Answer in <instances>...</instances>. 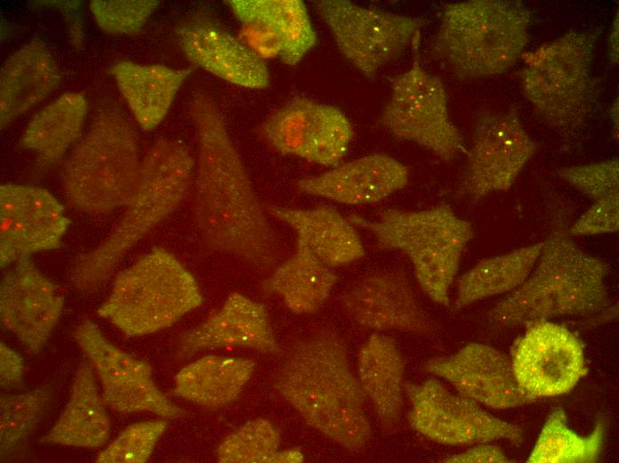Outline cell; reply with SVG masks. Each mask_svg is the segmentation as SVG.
Instances as JSON below:
<instances>
[{
  "label": "cell",
  "mask_w": 619,
  "mask_h": 463,
  "mask_svg": "<svg viewBox=\"0 0 619 463\" xmlns=\"http://www.w3.org/2000/svg\"><path fill=\"white\" fill-rule=\"evenodd\" d=\"M190 114L198 145L193 215L200 237L213 251L268 268L278 257V240L218 106L197 92Z\"/></svg>",
  "instance_id": "obj_1"
},
{
  "label": "cell",
  "mask_w": 619,
  "mask_h": 463,
  "mask_svg": "<svg viewBox=\"0 0 619 463\" xmlns=\"http://www.w3.org/2000/svg\"><path fill=\"white\" fill-rule=\"evenodd\" d=\"M273 386L308 425L342 448L355 452L369 443L366 396L337 332L323 329L295 341L276 369Z\"/></svg>",
  "instance_id": "obj_2"
},
{
  "label": "cell",
  "mask_w": 619,
  "mask_h": 463,
  "mask_svg": "<svg viewBox=\"0 0 619 463\" xmlns=\"http://www.w3.org/2000/svg\"><path fill=\"white\" fill-rule=\"evenodd\" d=\"M565 209L554 210L551 230L527 279L486 313L500 327L563 316H589L610 308L609 265L582 250L568 233Z\"/></svg>",
  "instance_id": "obj_3"
},
{
  "label": "cell",
  "mask_w": 619,
  "mask_h": 463,
  "mask_svg": "<svg viewBox=\"0 0 619 463\" xmlns=\"http://www.w3.org/2000/svg\"><path fill=\"white\" fill-rule=\"evenodd\" d=\"M531 20L520 1L450 3L442 7L431 53L462 79L503 74L526 52Z\"/></svg>",
  "instance_id": "obj_4"
},
{
  "label": "cell",
  "mask_w": 619,
  "mask_h": 463,
  "mask_svg": "<svg viewBox=\"0 0 619 463\" xmlns=\"http://www.w3.org/2000/svg\"><path fill=\"white\" fill-rule=\"evenodd\" d=\"M349 220L373 235L385 249L405 254L423 292L447 306L449 289L463 251L474 235L472 224L447 204L422 210L386 208L375 219Z\"/></svg>",
  "instance_id": "obj_5"
},
{
  "label": "cell",
  "mask_w": 619,
  "mask_h": 463,
  "mask_svg": "<svg viewBox=\"0 0 619 463\" xmlns=\"http://www.w3.org/2000/svg\"><path fill=\"white\" fill-rule=\"evenodd\" d=\"M597 37L580 30L525 52L519 81L536 117L560 132L581 128L595 102L592 62Z\"/></svg>",
  "instance_id": "obj_6"
},
{
  "label": "cell",
  "mask_w": 619,
  "mask_h": 463,
  "mask_svg": "<svg viewBox=\"0 0 619 463\" xmlns=\"http://www.w3.org/2000/svg\"><path fill=\"white\" fill-rule=\"evenodd\" d=\"M203 302L194 276L169 251L154 248L118 273L98 314L128 337L173 326Z\"/></svg>",
  "instance_id": "obj_7"
},
{
  "label": "cell",
  "mask_w": 619,
  "mask_h": 463,
  "mask_svg": "<svg viewBox=\"0 0 619 463\" xmlns=\"http://www.w3.org/2000/svg\"><path fill=\"white\" fill-rule=\"evenodd\" d=\"M141 159L129 124L115 114L98 116L65 164L62 188L68 204L87 214L125 207L137 183Z\"/></svg>",
  "instance_id": "obj_8"
},
{
  "label": "cell",
  "mask_w": 619,
  "mask_h": 463,
  "mask_svg": "<svg viewBox=\"0 0 619 463\" xmlns=\"http://www.w3.org/2000/svg\"><path fill=\"white\" fill-rule=\"evenodd\" d=\"M379 123L395 137L412 142L444 161L465 150L462 135L451 119L442 81L418 59L392 78L390 97Z\"/></svg>",
  "instance_id": "obj_9"
},
{
  "label": "cell",
  "mask_w": 619,
  "mask_h": 463,
  "mask_svg": "<svg viewBox=\"0 0 619 463\" xmlns=\"http://www.w3.org/2000/svg\"><path fill=\"white\" fill-rule=\"evenodd\" d=\"M314 6L343 57L368 78L414 44L427 23L348 0H319Z\"/></svg>",
  "instance_id": "obj_10"
},
{
  "label": "cell",
  "mask_w": 619,
  "mask_h": 463,
  "mask_svg": "<svg viewBox=\"0 0 619 463\" xmlns=\"http://www.w3.org/2000/svg\"><path fill=\"white\" fill-rule=\"evenodd\" d=\"M410 402L407 415L411 427L428 439L446 445H471L507 440L519 446L522 429L501 419L475 401L450 392L439 380L406 382Z\"/></svg>",
  "instance_id": "obj_11"
},
{
  "label": "cell",
  "mask_w": 619,
  "mask_h": 463,
  "mask_svg": "<svg viewBox=\"0 0 619 463\" xmlns=\"http://www.w3.org/2000/svg\"><path fill=\"white\" fill-rule=\"evenodd\" d=\"M74 338L95 369L106 406L122 414L150 412L165 419L184 417L183 409L157 386L151 366L117 347L94 322L79 324Z\"/></svg>",
  "instance_id": "obj_12"
},
{
  "label": "cell",
  "mask_w": 619,
  "mask_h": 463,
  "mask_svg": "<svg viewBox=\"0 0 619 463\" xmlns=\"http://www.w3.org/2000/svg\"><path fill=\"white\" fill-rule=\"evenodd\" d=\"M536 150L515 109L483 111L475 124L462 191L474 200L508 191Z\"/></svg>",
  "instance_id": "obj_13"
},
{
  "label": "cell",
  "mask_w": 619,
  "mask_h": 463,
  "mask_svg": "<svg viewBox=\"0 0 619 463\" xmlns=\"http://www.w3.org/2000/svg\"><path fill=\"white\" fill-rule=\"evenodd\" d=\"M260 134L274 150L334 167L346 155L354 131L338 108L307 98L286 102L261 124Z\"/></svg>",
  "instance_id": "obj_14"
},
{
  "label": "cell",
  "mask_w": 619,
  "mask_h": 463,
  "mask_svg": "<svg viewBox=\"0 0 619 463\" xmlns=\"http://www.w3.org/2000/svg\"><path fill=\"white\" fill-rule=\"evenodd\" d=\"M525 326L511 357L521 389L535 401L571 391L588 371L583 343L569 329L551 321Z\"/></svg>",
  "instance_id": "obj_15"
},
{
  "label": "cell",
  "mask_w": 619,
  "mask_h": 463,
  "mask_svg": "<svg viewBox=\"0 0 619 463\" xmlns=\"http://www.w3.org/2000/svg\"><path fill=\"white\" fill-rule=\"evenodd\" d=\"M70 222L63 206L45 189L15 183L0 186V264L6 268L31 255L60 247Z\"/></svg>",
  "instance_id": "obj_16"
},
{
  "label": "cell",
  "mask_w": 619,
  "mask_h": 463,
  "mask_svg": "<svg viewBox=\"0 0 619 463\" xmlns=\"http://www.w3.org/2000/svg\"><path fill=\"white\" fill-rule=\"evenodd\" d=\"M63 305V296L29 257L14 263L1 280V322L33 354L49 340Z\"/></svg>",
  "instance_id": "obj_17"
},
{
  "label": "cell",
  "mask_w": 619,
  "mask_h": 463,
  "mask_svg": "<svg viewBox=\"0 0 619 463\" xmlns=\"http://www.w3.org/2000/svg\"><path fill=\"white\" fill-rule=\"evenodd\" d=\"M424 369L487 408L506 410L535 402L518 384L511 360L486 345L469 344L452 355L429 360Z\"/></svg>",
  "instance_id": "obj_18"
},
{
  "label": "cell",
  "mask_w": 619,
  "mask_h": 463,
  "mask_svg": "<svg viewBox=\"0 0 619 463\" xmlns=\"http://www.w3.org/2000/svg\"><path fill=\"white\" fill-rule=\"evenodd\" d=\"M348 317L375 331L397 330L422 335L430 323L404 274L377 272L357 281L342 298Z\"/></svg>",
  "instance_id": "obj_19"
},
{
  "label": "cell",
  "mask_w": 619,
  "mask_h": 463,
  "mask_svg": "<svg viewBox=\"0 0 619 463\" xmlns=\"http://www.w3.org/2000/svg\"><path fill=\"white\" fill-rule=\"evenodd\" d=\"M177 354L189 359L198 352L240 347L275 354L280 351L266 307L243 294L231 293L205 321L183 332Z\"/></svg>",
  "instance_id": "obj_20"
},
{
  "label": "cell",
  "mask_w": 619,
  "mask_h": 463,
  "mask_svg": "<svg viewBox=\"0 0 619 463\" xmlns=\"http://www.w3.org/2000/svg\"><path fill=\"white\" fill-rule=\"evenodd\" d=\"M177 37L187 59L215 77L245 88L269 85L264 61L219 25L204 19L190 20L179 28Z\"/></svg>",
  "instance_id": "obj_21"
},
{
  "label": "cell",
  "mask_w": 619,
  "mask_h": 463,
  "mask_svg": "<svg viewBox=\"0 0 619 463\" xmlns=\"http://www.w3.org/2000/svg\"><path fill=\"white\" fill-rule=\"evenodd\" d=\"M406 166L382 153L360 157L320 175L295 183L301 193L341 204H373L403 189L408 183Z\"/></svg>",
  "instance_id": "obj_22"
},
{
  "label": "cell",
  "mask_w": 619,
  "mask_h": 463,
  "mask_svg": "<svg viewBox=\"0 0 619 463\" xmlns=\"http://www.w3.org/2000/svg\"><path fill=\"white\" fill-rule=\"evenodd\" d=\"M60 81L59 67L41 40H31L10 55L0 72L1 129L44 100Z\"/></svg>",
  "instance_id": "obj_23"
},
{
  "label": "cell",
  "mask_w": 619,
  "mask_h": 463,
  "mask_svg": "<svg viewBox=\"0 0 619 463\" xmlns=\"http://www.w3.org/2000/svg\"><path fill=\"white\" fill-rule=\"evenodd\" d=\"M265 209L292 228L297 239L331 268L349 264L365 255L354 224L333 207L301 209L267 205Z\"/></svg>",
  "instance_id": "obj_24"
},
{
  "label": "cell",
  "mask_w": 619,
  "mask_h": 463,
  "mask_svg": "<svg viewBox=\"0 0 619 463\" xmlns=\"http://www.w3.org/2000/svg\"><path fill=\"white\" fill-rule=\"evenodd\" d=\"M105 406L92 365L80 363L64 410L40 443L86 449L103 446L111 427Z\"/></svg>",
  "instance_id": "obj_25"
},
{
  "label": "cell",
  "mask_w": 619,
  "mask_h": 463,
  "mask_svg": "<svg viewBox=\"0 0 619 463\" xmlns=\"http://www.w3.org/2000/svg\"><path fill=\"white\" fill-rule=\"evenodd\" d=\"M241 25L265 32L278 46L280 60L293 66L315 46L317 37L301 0H229Z\"/></svg>",
  "instance_id": "obj_26"
},
{
  "label": "cell",
  "mask_w": 619,
  "mask_h": 463,
  "mask_svg": "<svg viewBox=\"0 0 619 463\" xmlns=\"http://www.w3.org/2000/svg\"><path fill=\"white\" fill-rule=\"evenodd\" d=\"M358 381L374 409L382 428L396 429L405 394V362L396 342L374 332L358 357Z\"/></svg>",
  "instance_id": "obj_27"
},
{
  "label": "cell",
  "mask_w": 619,
  "mask_h": 463,
  "mask_svg": "<svg viewBox=\"0 0 619 463\" xmlns=\"http://www.w3.org/2000/svg\"><path fill=\"white\" fill-rule=\"evenodd\" d=\"M191 71L131 61H121L112 68L119 91L145 131L154 130L163 121Z\"/></svg>",
  "instance_id": "obj_28"
},
{
  "label": "cell",
  "mask_w": 619,
  "mask_h": 463,
  "mask_svg": "<svg viewBox=\"0 0 619 463\" xmlns=\"http://www.w3.org/2000/svg\"><path fill=\"white\" fill-rule=\"evenodd\" d=\"M254 369L248 358L208 354L176 374L174 392L203 408L219 409L239 396Z\"/></svg>",
  "instance_id": "obj_29"
},
{
  "label": "cell",
  "mask_w": 619,
  "mask_h": 463,
  "mask_svg": "<svg viewBox=\"0 0 619 463\" xmlns=\"http://www.w3.org/2000/svg\"><path fill=\"white\" fill-rule=\"evenodd\" d=\"M337 280L332 268L297 239L294 253L263 280L261 290L277 295L292 312L309 314L324 305Z\"/></svg>",
  "instance_id": "obj_30"
},
{
  "label": "cell",
  "mask_w": 619,
  "mask_h": 463,
  "mask_svg": "<svg viewBox=\"0 0 619 463\" xmlns=\"http://www.w3.org/2000/svg\"><path fill=\"white\" fill-rule=\"evenodd\" d=\"M82 93H65L28 123L21 145L44 165L56 164L78 137L86 115Z\"/></svg>",
  "instance_id": "obj_31"
},
{
  "label": "cell",
  "mask_w": 619,
  "mask_h": 463,
  "mask_svg": "<svg viewBox=\"0 0 619 463\" xmlns=\"http://www.w3.org/2000/svg\"><path fill=\"white\" fill-rule=\"evenodd\" d=\"M543 245L544 240L479 261L458 280L454 310L518 288L535 266Z\"/></svg>",
  "instance_id": "obj_32"
},
{
  "label": "cell",
  "mask_w": 619,
  "mask_h": 463,
  "mask_svg": "<svg viewBox=\"0 0 619 463\" xmlns=\"http://www.w3.org/2000/svg\"><path fill=\"white\" fill-rule=\"evenodd\" d=\"M605 437L602 421L588 435L573 431L563 409H554L547 417L527 458L529 463H594L599 459Z\"/></svg>",
  "instance_id": "obj_33"
},
{
  "label": "cell",
  "mask_w": 619,
  "mask_h": 463,
  "mask_svg": "<svg viewBox=\"0 0 619 463\" xmlns=\"http://www.w3.org/2000/svg\"><path fill=\"white\" fill-rule=\"evenodd\" d=\"M52 399L49 386L19 394L0 397V454L2 459L24 454L28 439L36 430Z\"/></svg>",
  "instance_id": "obj_34"
},
{
  "label": "cell",
  "mask_w": 619,
  "mask_h": 463,
  "mask_svg": "<svg viewBox=\"0 0 619 463\" xmlns=\"http://www.w3.org/2000/svg\"><path fill=\"white\" fill-rule=\"evenodd\" d=\"M280 435L267 419L246 422L219 445L216 457L221 463H269L279 450Z\"/></svg>",
  "instance_id": "obj_35"
},
{
  "label": "cell",
  "mask_w": 619,
  "mask_h": 463,
  "mask_svg": "<svg viewBox=\"0 0 619 463\" xmlns=\"http://www.w3.org/2000/svg\"><path fill=\"white\" fill-rule=\"evenodd\" d=\"M167 427V419L134 423L95 458L97 463H144L150 458Z\"/></svg>",
  "instance_id": "obj_36"
},
{
  "label": "cell",
  "mask_w": 619,
  "mask_h": 463,
  "mask_svg": "<svg viewBox=\"0 0 619 463\" xmlns=\"http://www.w3.org/2000/svg\"><path fill=\"white\" fill-rule=\"evenodd\" d=\"M158 4L157 0H92L89 6L103 31L134 35L141 30Z\"/></svg>",
  "instance_id": "obj_37"
},
{
  "label": "cell",
  "mask_w": 619,
  "mask_h": 463,
  "mask_svg": "<svg viewBox=\"0 0 619 463\" xmlns=\"http://www.w3.org/2000/svg\"><path fill=\"white\" fill-rule=\"evenodd\" d=\"M559 176L593 201L619 194L617 158L562 167Z\"/></svg>",
  "instance_id": "obj_38"
},
{
  "label": "cell",
  "mask_w": 619,
  "mask_h": 463,
  "mask_svg": "<svg viewBox=\"0 0 619 463\" xmlns=\"http://www.w3.org/2000/svg\"><path fill=\"white\" fill-rule=\"evenodd\" d=\"M619 229V194L594 203L571 225V237L613 233Z\"/></svg>",
  "instance_id": "obj_39"
},
{
  "label": "cell",
  "mask_w": 619,
  "mask_h": 463,
  "mask_svg": "<svg viewBox=\"0 0 619 463\" xmlns=\"http://www.w3.org/2000/svg\"><path fill=\"white\" fill-rule=\"evenodd\" d=\"M448 463H510V459L498 446L480 443L462 452L440 459Z\"/></svg>",
  "instance_id": "obj_40"
},
{
  "label": "cell",
  "mask_w": 619,
  "mask_h": 463,
  "mask_svg": "<svg viewBox=\"0 0 619 463\" xmlns=\"http://www.w3.org/2000/svg\"><path fill=\"white\" fill-rule=\"evenodd\" d=\"M24 363L21 356L1 342L0 384L3 388L17 387L22 384Z\"/></svg>",
  "instance_id": "obj_41"
},
{
  "label": "cell",
  "mask_w": 619,
  "mask_h": 463,
  "mask_svg": "<svg viewBox=\"0 0 619 463\" xmlns=\"http://www.w3.org/2000/svg\"><path fill=\"white\" fill-rule=\"evenodd\" d=\"M616 12L609 28L607 41V57L613 65H617L619 61V19Z\"/></svg>",
  "instance_id": "obj_42"
},
{
  "label": "cell",
  "mask_w": 619,
  "mask_h": 463,
  "mask_svg": "<svg viewBox=\"0 0 619 463\" xmlns=\"http://www.w3.org/2000/svg\"><path fill=\"white\" fill-rule=\"evenodd\" d=\"M304 460L302 452L297 449H288L277 451L270 459L269 463H300Z\"/></svg>",
  "instance_id": "obj_43"
},
{
  "label": "cell",
  "mask_w": 619,
  "mask_h": 463,
  "mask_svg": "<svg viewBox=\"0 0 619 463\" xmlns=\"http://www.w3.org/2000/svg\"><path fill=\"white\" fill-rule=\"evenodd\" d=\"M609 123L611 127L612 136L615 140H618V125H619V102L618 98L615 99L609 107L608 112Z\"/></svg>",
  "instance_id": "obj_44"
}]
</instances>
